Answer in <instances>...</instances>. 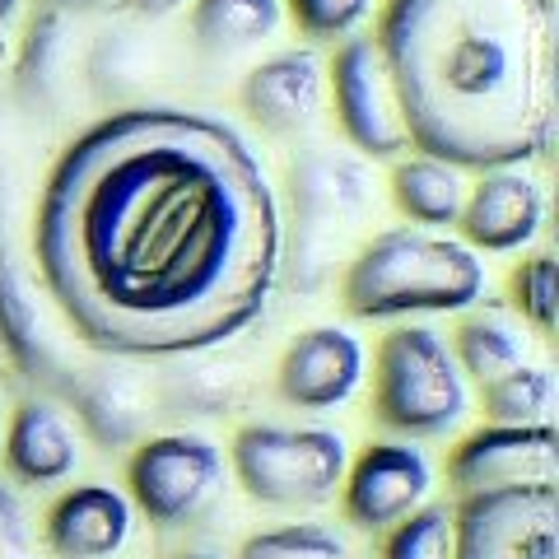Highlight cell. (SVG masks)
Segmentation results:
<instances>
[{
	"label": "cell",
	"mask_w": 559,
	"mask_h": 559,
	"mask_svg": "<svg viewBox=\"0 0 559 559\" xmlns=\"http://www.w3.org/2000/svg\"><path fill=\"white\" fill-rule=\"evenodd\" d=\"M33 252L90 349L178 359L261 318L285 229L275 187L238 127L187 108H127L57 159Z\"/></svg>",
	"instance_id": "1"
},
{
	"label": "cell",
	"mask_w": 559,
	"mask_h": 559,
	"mask_svg": "<svg viewBox=\"0 0 559 559\" xmlns=\"http://www.w3.org/2000/svg\"><path fill=\"white\" fill-rule=\"evenodd\" d=\"M378 51L406 140L452 168H522L555 145L550 0H388Z\"/></svg>",
	"instance_id": "2"
},
{
	"label": "cell",
	"mask_w": 559,
	"mask_h": 559,
	"mask_svg": "<svg viewBox=\"0 0 559 559\" xmlns=\"http://www.w3.org/2000/svg\"><path fill=\"white\" fill-rule=\"evenodd\" d=\"M485 261L443 234L388 229L364 242L341 280V299L355 318H411V312H462L480 304Z\"/></svg>",
	"instance_id": "3"
},
{
	"label": "cell",
	"mask_w": 559,
	"mask_h": 559,
	"mask_svg": "<svg viewBox=\"0 0 559 559\" xmlns=\"http://www.w3.org/2000/svg\"><path fill=\"white\" fill-rule=\"evenodd\" d=\"M373 411L406 439H443L466 415V373L448 341L429 326H401L382 336L373 359Z\"/></svg>",
	"instance_id": "4"
},
{
	"label": "cell",
	"mask_w": 559,
	"mask_h": 559,
	"mask_svg": "<svg viewBox=\"0 0 559 559\" xmlns=\"http://www.w3.org/2000/svg\"><path fill=\"white\" fill-rule=\"evenodd\" d=\"M369 173L364 164L331 150H308L289 164V201H294V261L289 285L294 289H322L331 257L341 238L355 229L369 210Z\"/></svg>",
	"instance_id": "5"
},
{
	"label": "cell",
	"mask_w": 559,
	"mask_h": 559,
	"mask_svg": "<svg viewBox=\"0 0 559 559\" xmlns=\"http://www.w3.org/2000/svg\"><path fill=\"white\" fill-rule=\"evenodd\" d=\"M238 485L271 509H312L341 489L349 452L336 429L248 425L234 439Z\"/></svg>",
	"instance_id": "6"
},
{
	"label": "cell",
	"mask_w": 559,
	"mask_h": 559,
	"mask_svg": "<svg viewBox=\"0 0 559 559\" xmlns=\"http://www.w3.org/2000/svg\"><path fill=\"white\" fill-rule=\"evenodd\" d=\"M452 559H559L555 485L466 495L452 513Z\"/></svg>",
	"instance_id": "7"
},
{
	"label": "cell",
	"mask_w": 559,
	"mask_h": 559,
	"mask_svg": "<svg viewBox=\"0 0 559 559\" xmlns=\"http://www.w3.org/2000/svg\"><path fill=\"white\" fill-rule=\"evenodd\" d=\"M224 489V457L197 433H164L131 457V499L159 527L197 522Z\"/></svg>",
	"instance_id": "8"
},
{
	"label": "cell",
	"mask_w": 559,
	"mask_h": 559,
	"mask_svg": "<svg viewBox=\"0 0 559 559\" xmlns=\"http://www.w3.org/2000/svg\"><path fill=\"white\" fill-rule=\"evenodd\" d=\"M331 103L345 140L373 159H396L411 150L406 121H401V98L392 84V70L382 61L373 38H345L331 61Z\"/></svg>",
	"instance_id": "9"
},
{
	"label": "cell",
	"mask_w": 559,
	"mask_h": 559,
	"mask_svg": "<svg viewBox=\"0 0 559 559\" xmlns=\"http://www.w3.org/2000/svg\"><path fill=\"white\" fill-rule=\"evenodd\" d=\"M448 476L462 495L495 489L555 485L559 476V433L550 425H489L452 452Z\"/></svg>",
	"instance_id": "10"
},
{
	"label": "cell",
	"mask_w": 559,
	"mask_h": 559,
	"mask_svg": "<svg viewBox=\"0 0 559 559\" xmlns=\"http://www.w3.org/2000/svg\"><path fill=\"white\" fill-rule=\"evenodd\" d=\"M341 485H345V518L359 532H392L396 522H406L425 503L433 471L425 452L411 443H373Z\"/></svg>",
	"instance_id": "11"
},
{
	"label": "cell",
	"mask_w": 559,
	"mask_h": 559,
	"mask_svg": "<svg viewBox=\"0 0 559 559\" xmlns=\"http://www.w3.org/2000/svg\"><path fill=\"white\" fill-rule=\"evenodd\" d=\"M0 341H5L14 369H20L28 382L66 396L70 382H75L80 369H70L61 359L57 341L47 331V318L38 308V294H33L24 266L14 261L10 234H5V197H0Z\"/></svg>",
	"instance_id": "12"
},
{
	"label": "cell",
	"mask_w": 559,
	"mask_h": 559,
	"mask_svg": "<svg viewBox=\"0 0 559 559\" xmlns=\"http://www.w3.org/2000/svg\"><path fill=\"white\" fill-rule=\"evenodd\" d=\"M462 234L471 252H518L546 224V191L527 168H485L476 187H466Z\"/></svg>",
	"instance_id": "13"
},
{
	"label": "cell",
	"mask_w": 559,
	"mask_h": 559,
	"mask_svg": "<svg viewBox=\"0 0 559 559\" xmlns=\"http://www.w3.org/2000/svg\"><path fill=\"white\" fill-rule=\"evenodd\" d=\"M280 396L299 411H336L364 382V345L345 326H312L280 359Z\"/></svg>",
	"instance_id": "14"
},
{
	"label": "cell",
	"mask_w": 559,
	"mask_h": 559,
	"mask_svg": "<svg viewBox=\"0 0 559 559\" xmlns=\"http://www.w3.org/2000/svg\"><path fill=\"white\" fill-rule=\"evenodd\" d=\"M322 94H326V66L308 47L275 51L271 61L252 66V75L242 80V108L271 135L308 131L322 112Z\"/></svg>",
	"instance_id": "15"
},
{
	"label": "cell",
	"mask_w": 559,
	"mask_h": 559,
	"mask_svg": "<svg viewBox=\"0 0 559 559\" xmlns=\"http://www.w3.org/2000/svg\"><path fill=\"white\" fill-rule=\"evenodd\" d=\"M70 94H75V24L66 10L47 5L28 24L20 70H14V98L33 117H61Z\"/></svg>",
	"instance_id": "16"
},
{
	"label": "cell",
	"mask_w": 559,
	"mask_h": 559,
	"mask_svg": "<svg viewBox=\"0 0 559 559\" xmlns=\"http://www.w3.org/2000/svg\"><path fill=\"white\" fill-rule=\"evenodd\" d=\"M131 536V503L112 485H80L47 513V546L61 559H108Z\"/></svg>",
	"instance_id": "17"
},
{
	"label": "cell",
	"mask_w": 559,
	"mask_h": 559,
	"mask_svg": "<svg viewBox=\"0 0 559 559\" xmlns=\"http://www.w3.org/2000/svg\"><path fill=\"white\" fill-rule=\"evenodd\" d=\"M5 462L14 471V480L57 485L80 462L75 429L66 425V415L51 406V401H24L10 419V433H5Z\"/></svg>",
	"instance_id": "18"
},
{
	"label": "cell",
	"mask_w": 559,
	"mask_h": 559,
	"mask_svg": "<svg viewBox=\"0 0 559 559\" xmlns=\"http://www.w3.org/2000/svg\"><path fill=\"white\" fill-rule=\"evenodd\" d=\"M392 201L406 219L425 224V229H448L462 219L466 205V178L462 168H452L429 154H411L392 168Z\"/></svg>",
	"instance_id": "19"
},
{
	"label": "cell",
	"mask_w": 559,
	"mask_h": 559,
	"mask_svg": "<svg viewBox=\"0 0 559 559\" xmlns=\"http://www.w3.org/2000/svg\"><path fill=\"white\" fill-rule=\"evenodd\" d=\"M66 401H75L84 429H90L103 448H127L140 439V396L121 373L84 369L70 382Z\"/></svg>",
	"instance_id": "20"
},
{
	"label": "cell",
	"mask_w": 559,
	"mask_h": 559,
	"mask_svg": "<svg viewBox=\"0 0 559 559\" xmlns=\"http://www.w3.org/2000/svg\"><path fill=\"white\" fill-rule=\"evenodd\" d=\"M280 0H197L191 5V38L205 57H234L280 28Z\"/></svg>",
	"instance_id": "21"
},
{
	"label": "cell",
	"mask_w": 559,
	"mask_h": 559,
	"mask_svg": "<svg viewBox=\"0 0 559 559\" xmlns=\"http://www.w3.org/2000/svg\"><path fill=\"white\" fill-rule=\"evenodd\" d=\"M452 359H457L462 373H471L485 388V382L513 373L522 364V336L509 318H499V312L485 308L457 326V355Z\"/></svg>",
	"instance_id": "22"
},
{
	"label": "cell",
	"mask_w": 559,
	"mask_h": 559,
	"mask_svg": "<svg viewBox=\"0 0 559 559\" xmlns=\"http://www.w3.org/2000/svg\"><path fill=\"white\" fill-rule=\"evenodd\" d=\"M485 415L489 425H550L555 411V378L536 364H518L513 373L485 382Z\"/></svg>",
	"instance_id": "23"
},
{
	"label": "cell",
	"mask_w": 559,
	"mask_h": 559,
	"mask_svg": "<svg viewBox=\"0 0 559 559\" xmlns=\"http://www.w3.org/2000/svg\"><path fill=\"white\" fill-rule=\"evenodd\" d=\"M238 559H349L345 540L318 527V522H294V527H275V532H257L242 540Z\"/></svg>",
	"instance_id": "24"
},
{
	"label": "cell",
	"mask_w": 559,
	"mask_h": 559,
	"mask_svg": "<svg viewBox=\"0 0 559 559\" xmlns=\"http://www.w3.org/2000/svg\"><path fill=\"white\" fill-rule=\"evenodd\" d=\"M513 308L527 318L540 336H555V322H559V280H555V257L540 252L532 261H522L513 271Z\"/></svg>",
	"instance_id": "25"
},
{
	"label": "cell",
	"mask_w": 559,
	"mask_h": 559,
	"mask_svg": "<svg viewBox=\"0 0 559 559\" xmlns=\"http://www.w3.org/2000/svg\"><path fill=\"white\" fill-rule=\"evenodd\" d=\"M382 559H452V513L415 509L406 522H396L388 532Z\"/></svg>",
	"instance_id": "26"
},
{
	"label": "cell",
	"mask_w": 559,
	"mask_h": 559,
	"mask_svg": "<svg viewBox=\"0 0 559 559\" xmlns=\"http://www.w3.org/2000/svg\"><path fill=\"white\" fill-rule=\"evenodd\" d=\"M373 0H289V14L308 38H349L369 20Z\"/></svg>",
	"instance_id": "27"
},
{
	"label": "cell",
	"mask_w": 559,
	"mask_h": 559,
	"mask_svg": "<svg viewBox=\"0 0 559 559\" xmlns=\"http://www.w3.org/2000/svg\"><path fill=\"white\" fill-rule=\"evenodd\" d=\"M33 555V532L20 495L10 485H0V559H28Z\"/></svg>",
	"instance_id": "28"
},
{
	"label": "cell",
	"mask_w": 559,
	"mask_h": 559,
	"mask_svg": "<svg viewBox=\"0 0 559 559\" xmlns=\"http://www.w3.org/2000/svg\"><path fill=\"white\" fill-rule=\"evenodd\" d=\"M47 5H57V10H75V14H112V10H127L131 0H47Z\"/></svg>",
	"instance_id": "29"
},
{
	"label": "cell",
	"mask_w": 559,
	"mask_h": 559,
	"mask_svg": "<svg viewBox=\"0 0 559 559\" xmlns=\"http://www.w3.org/2000/svg\"><path fill=\"white\" fill-rule=\"evenodd\" d=\"M131 5L140 10V14H173L182 5V0H131Z\"/></svg>",
	"instance_id": "30"
},
{
	"label": "cell",
	"mask_w": 559,
	"mask_h": 559,
	"mask_svg": "<svg viewBox=\"0 0 559 559\" xmlns=\"http://www.w3.org/2000/svg\"><path fill=\"white\" fill-rule=\"evenodd\" d=\"M14 14H20V0H0V28H5Z\"/></svg>",
	"instance_id": "31"
},
{
	"label": "cell",
	"mask_w": 559,
	"mask_h": 559,
	"mask_svg": "<svg viewBox=\"0 0 559 559\" xmlns=\"http://www.w3.org/2000/svg\"><path fill=\"white\" fill-rule=\"evenodd\" d=\"M0 197H5V127H0Z\"/></svg>",
	"instance_id": "32"
},
{
	"label": "cell",
	"mask_w": 559,
	"mask_h": 559,
	"mask_svg": "<svg viewBox=\"0 0 559 559\" xmlns=\"http://www.w3.org/2000/svg\"><path fill=\"white\" fill-rule=\"evenodd\" d=\"M5 57H10V43H5V33H0V66H5Z\"/></svg>",
	"instance_id": "33"
},
{
	"label": "cell",
	"mask_w": 559,
	"mask_h": 559,
	"mask_svg": "<svg viewBox=\"0 0 559 559\" xmlns=\"http://www.w3.org/2000/svg\"><path fill=\"white\" fill-rule=\"evenodd\" d=\"M182 559H215V555H182Z\"/></svg>",
	"instance_id": "34"
}]
</instances>
